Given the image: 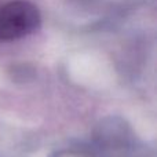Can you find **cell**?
<instances>
[{
  "instance_id": "7a4b0ae2",
  "label": "cell",
  "mask_w": 157,
  "mask_h": 157,
  "mask_svg": "<svg viewBox=\"0 0 157 157\" xmlns=\"http://www.w3.org/2000/svg\"><path fill=\"white\" fill-rule=\"evenodd\" d=\"M40 24L37 6L28 0H11L0 4V43L26 37L35 33Z\"/></svg>"
},
{
  "instance_id": "6da1fadb",
  "label": "cell",
  "mask_w": 157,
  "mask_h": 157,
  "mask_svg": "<svg viewBox=\"0 0 157 157\" xmlns=\"http://www.w3.org/2000/svg\"><path fill=\"white\" fill-rule=\"evenodd\" d=\"M84 146L95 157H149L147 146L130 123L120 116L101 120Z\"/></svg>"
}]
</instances>
